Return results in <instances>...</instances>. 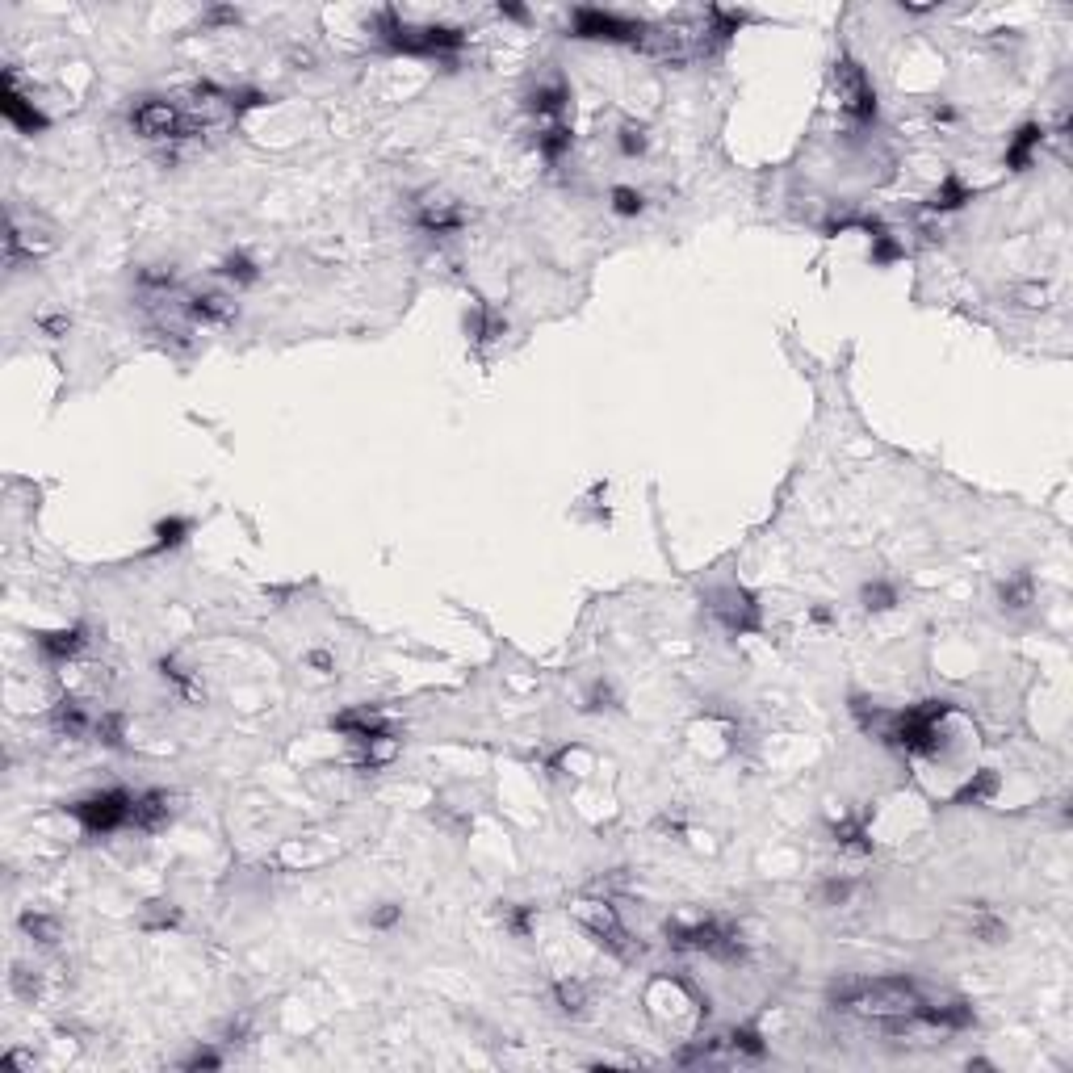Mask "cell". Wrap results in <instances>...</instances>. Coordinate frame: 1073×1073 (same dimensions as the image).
Returning <instances> with one entry per match:
<instances>
[{
	"instance_id": "cell-6",
	"label": "cell",
	"mask_w": 1073,
	"mask_h": 1073,
	"mask_svg": "<svg viewBox=\"0 0 1073 1073\" xmlns=\"http://www.w3.org/2000/svg\"><path fill=\"white\" fill-rule=\"evenodd\" d=\"M575 918H579V927L596 939V944L608 952V956H617L625 960V965H633V960L642 956V944L629 935V927L617 918V910H612L608 902H579L575 906Z\"/></svg>"
},
{
	"instance_id": "cell-14",
	"label": "cell",
	"mask_w": 1073,
	"mask_h": 1073,
	"mask_svg": "<svg viewBox=\"0 0 1073 1073\" xmlns=\"http://www.w3.org/2000/svg\"><path fill=\"white\" fill-rule=\"evenodd\" d=\"M51 730L59 738H72V742H84V738H93L97 730V717L80 705L76 696H63L55 700V709H51Z\"/></svg>"
},
{
	"instance_id": "cell-41",
	"label": "cell",
	"mask_w": 1073,
	"mask_h": 1073,
	"mask_svg": "<svg viewBox=\"0 0 1073 1073\" xmlns=\"http://www.w3.org/2000/svg\"><path fill=\"white\" fill-rule=\"evenodd\" d=\"M38 327H42V332H51V336H68L72 319H68V315H42V319H38Z\"/></svg>"
},
{
	"instance_id": "cell-31",
	"label": "cell",
	"mask_w": 1073,
	"mask_h": 1073,
	"mask_svg": "<svg viewBox=\"0 0 1073 1073\" xmlns=\"http://www.w3.org/2000/svg\"><path fill=\"white\" fill-rule=\"evenodd\" d=\"M998 793V776L994 772H977L973 780H965V788L956 793V805H981Z\"/></svg>"
},
{
	"instance_id": "cell-2",
	"label": "cell",
	"mask_w": 1073,
	"mask_h": 1073,
	"mask_svg": "<svg viewBox=\"0 0 1073 1073\" xmlns=\"http://www.w3.org/2000/svg\"><path fill=\"white\" fill-rule=\"evenodd\" d=\"M126 118H130V130L147 143H185L193 135H202V130H210L206 118L189 114L181 101H168V97H139Z\"/></svg>"
},
{
	"instance_id": "cell-30",
	"label": "cell",
	"mask_w": 1073,
	"mask_h": 1073,
	"mask_svg": "<svg viewBox=\"0 0 1073 1073\" xmlns=\"http://www.w3.org/2000/svg\"><path fill=\"white\" fill-rule=\"evenodd\" d=\"M617 151H621L625 160L646 156V151H650V130H646L642 122H621V130H617Z\"/></svg>"
},
{
	"instance_id": "cell-10",
	"label": "cell",
	"mask_w": 1073,
	"mask_h": 1073,
	"mask_svg": "<svg viewBox=\"0 0 1073 1073\" xmlns=\"http://www.w3.org/2000/svg\"><path fill=\"white\" fill-rule=\"evenodd\" d=\"M524 109L541 122H566V109H571V84L562 76H545L537 80L529 93H524Z\"/></svg>"
},
{
	"instance_id": "cell-9",
	"label": "cell",
	"mask_w": 1073,
	"mask_h": 1073,
	"mask_svg": "<svg viewBox=\"0 0 1073 1073\" xmlns=\"http://www.w3.org/2000/svg\"><path fill=\"white\" fill-rule=\"evenodd\" d=\"M177 311L193 323V327H231L239 319V306L231 290L218 286H202V290H185L177 298Z\"/></svg>"
},
{
	"instance_id": "cell-1",
	"label": "cell",
	"mask_w": 1073,
	"mask_h": 1073,
	"mask_svg": "<svg viewBox=\"0 0 1073 1073\" xmlns=\"http://www.w3.org/2000/svg\"><path fill=\"white\" fill-rule=\"evenodd\" d=\"M663 935H667L671 952L709 956V960H717V965H742V960L751 956V944H747V935H742V927L730 923V918H717V914L671 918V923L663 927Z\"/></svg>"
},
{
	"instance_id": "cell-36",
	"label": "cell",
	"mask_w": 1073,
	"mask_h": 1073,
	"mask_svg": "<svg viewBox=\"0 0 1073 1073\" xmlns=\"http://www.w3.org/2000/svg\"><path fill=\"white\" fill-rule=\"evenodd\" d=\"M503 923H508V931L516 935V939H524L529 935V927H533V906H503Z\"/></svg>"
},
{
	"instance_id": "cell-12",
	"label": "cell",
	"mask_w": 1073,
	"mask_h": 1073,
	"mask_svg": "<svg viewBox=\"0 0 1073 1073\" xmlns=\"http://www.w3.org/2000/svg\"><path fill=\"white\" fill-rule=\"evenodd\" d=\"M172 818H177V793H168V788H147V793H135V818H130L135 830H143V835H160Z\"/></svg>"
},
{
	"instance_id": "cell-3",
	"label": "cell",
	"mask_w": 1073,
	"mask_h": 1073,
	"mask_svg": "<svg viewBox=\"0 0 1073 1073\" xmlns=\"http://www.w3.org/2000/svg\"><path fill=\"white\" fill-rule=\"evenodd\" d=\"M403 214H407V227L428 235V239H453V235H462L470 227L466 206L457 202V197H449L445 189H420V193H411Z\"/></svg>"
},
{
	"instance_id": "cell-5",
	"label": "cell",
	"mask_w": 1073,
	"mask_h": 1073,
	"mask_svg": "<svg viewBox=\"0 0 1073 1073\" xmlns=\"http://www.w3.org/2000/svg\"><path fill=\"white\" fill-rule=\"evenodd\" d=\"M68 814L84 826V835H114V830L130 826L135 818V793H126V788H97V793L80 797L68 805Z\"/></svg>"
},
{
	"instance_id": "cell-40",
	"label": "cell",
	"mask_w": 1073,
	"mask_h": 1073,
	"mask_svg": "<svg viewBox=\"0 0 1073 1073\" xmlns=\"http://www.w3.org/2000/svg\"><path fill=\"white\" fill-rule=\"evenodd\" d=\"M239 21V9H206L202 26H235Z\"/></svg>"
},
{
	"instance_id": "cell-28",
	"label": "cell",
	"mask_w": 1073,
	"mask_h": 1073,
	"mask_svg": "<svg viewBox=\"0 0 1073 1073\" xmlns=\"http://www.w3.org/2000/svg\"><path fill=\"white\" fill-rule=\"evenodd\" d=\"M93 742H101L105 751H122L126 747V717L122 713H101L97 717V730H93Z\"/></svg>"
},
{
	"instance_id": "cell-23",
	"label": "cell",
	"mask_w": 1073,
	"mask_h": 1073,
	"mask_svg": "<svg viewBox=\"0 0 1073 1073\" xmlns=\"http://www.w3.org/2000/svg\"><path fill=\"white\" fill-rule=\"evenodd\" d=\"M156 671H160V680H164L172 692H177V696H185V700H206V688L197 684V675L185 671L177 659H160Z\"/></svg>"
},
{
	"instance_id": "cell-21",
	"label": "cell",
	"mask_w": 1073,
	"mask_h": 1073,
	"mask_svg": "<svg viewBox=\"0 0 1073 1073\" xmlns=\"http://www.w3.org/2000/svg\"><path fill=\"white\" fill-rule=\"evenodd\" d=\"M969 935L977 939V944H990V948H994V944H1002V939L1011 935V927H1006V918H1002L998 910H990V906H981V902H977V906L969 910Z\"/></svg>"
},
{
	"instance_id": "cell-11",
	"label": "cell",
	"mask_w": 1073,
	"mask_h": 1073,
	"mask_svg": "<svg viewBox=\"0 0 1073 1073\" xmlns=\"http://www.w3.org/2000/svg\"><path fill=\"white\" fill-rule=\"evenodd\" d=\"M84 646H89V633H84V625H68V629H42L34 633V650L47 659L51 667H68L76 663Z\"/></svg>"
},
{
	"instance_id": "cell-33",
	"label": "cell",
	"mask_w": 1073,
	"mask_h": 1073,
	"mask_svg": "<svg viewBox=\"0 0 1073 1073\" xmlns=\"http://www.w3.org/2000/svg\"><path fill=\"white\" fill-rule=\"evenodd\" d=\"M403 923V906L399 902H378V906H369V914H365V927L369 931H394Z\"/></svg>"
},
{
	"instance_id": "cell-8",
	"label": "cell",
	"mask_w": 1073,
	"mask_h": 1073,
	"mask_svg": "<svg viewBox=\"0 0 1073 1073\" xmlns=\"http://www.w3.org/2000/svg\"><path fill=\"white\" fill-rule=\"evenodd\" d=\"M709 612H713V621L734 633V638H742V633H755L763 625V612H759V600L751 596L747 587H738V583H721L713 587L709 596H705Z\"/></svg>"
},
{
	"instance_id": "cell-19",
	"label": "cell",
	"mask_w": 1073,
	"mask_h": 1073,
	"mask_svg": "<svg viewBox=\"0 0 1073 1073\" xmlns=\"http://www.w3.org/2000/svg\"><path fill=\"white\" fill-rule=\"evenodd\" d=\"M218 281H227L231 290H248L260 281V265L248 256V252H227L223 260H218V269H214Z\"/></svg>"
},
{
	"instance_id": "cell-18",
	"label": "cell",
	"mask_w": 1073,
	"mask_h": 1073,
	"mask_svg": "<svg viewBox=\"0 0 1073 1073\" xmlns=\"http://www.w3.org/2000/svg\"><path fill=\"white\" fill-rule=\"evenodd\" d=\"M1036 604V579L1027 571H1015L998 583V608L1002 612H1027Z\"/></svg>"
},
{
	"instance_id": "cell-35",
	"label": "cell",
	"mask_w": 1073,
	"mask_h": 1073,
	"mask_svg": "<svg viewBox=\"0 0 1073 1073\" xmlns=\"http://www.w3.org/2000/svg\"><path fill=\"white\" fill-rule=\"evenodd\" d=\"M193 529L189 520H181V516H172V520H160V529H156V550H172V545H181L185 541V533Z\"/></svg>"
},
{
	"instance_id": "cell-27",
	"label": "cell",
	"mask_w": 1073,
	"mask_h": 1073,
	"mask_svg": "<svg viewBox=\"0 0 1073 1073\" xmlns=\"http://www.w3.org/2000/svg\"><path fill=\"white\" fill-rule=\"evenodd\" d=\"M965 202H973V193H969L965 185H960L956 177H948L944 185H939V189L927 197V210H931V214H944V210H960Z\"/></svg>"
},
{
	"instance_id": "cell-16",
	"label": "cell",
	"mask_w": 1073,
	"mask_h": 1073,
	"mask_svg": "<svg viewBox=\"0 0 1073 1073\" xmlns=\"http://www.w3.org/2000/svg\"><path fill=\"white\" fill-rule=\"evenodd\" d=\"M1040 143H1044V126L1040 122H1027V126H1019L1015 135H1011V143H1006V168H1015V172H1027L1036 164V151H1040Z\"/></svg>"
},
{
	"instance_id": "cell-17",
	"label": "cell",
	"mask_w": 1073,
	"mask_h": 1073,
	"mask_svg": "<svg viewBox=\"0 0 1073 1073\" xmlns=\"http://www.w3.org/2000/svg\"><path fill=\"white\" fill-rule=\"evenodd\" d=\"M466 332H470V344L487 348V344H499L508 336V319H503V311H495V306H478L474 315H466Z\"/></svg>"
},
{
	"instance_id": "cell-42",
	"label": "cell",
	"mask_w": 1073,
	"mask_h": 1073,
	"mask_svg": "<svg viewBox=\"0 0 1073 1073\" xmlns=\"http://www.w3.org/2000/svg\"><path fill=\"white\" fill-rule=\"evenodd\" d=\"M495 13H499V17H508V21H529V9H520V5H499Z\"/></svg>"
},
{
	"instance_id": "cell-4",
	"label": "cell",
	"mask_w": 1073,
	"mask_h": 1073,
	"mask_svg": "<svg viewBox=\"0 0 1073 1073\" xmlns=\"http://www.w3.org/2000/svg\"><path fill=\"white\" fill-rule=\"evenodd\" d=\"M571 38H587V42H621V47H650L654 30L638 17H621V13H608V9H591V5H579L571 9Z\"/></svg>"
},
{
	"instance_id": "cell-13",
	"label": "cell",
	"mask_w": 1073,
	"mask_h": 1073,
	"mask_svg": "<svg viewBox=\"0 0 1073 1073\" xmlns=\"http://www.w3.org/2000/svg\"><path fill=\"white\" fill-rule=\"evenodd\" d=\"M0 109H5L9 126H17L21 135H38V130H47V118L38 114V105H34L26 93L17 89V76H13V68L5 72V84H0Z\"/></svg>"
},
{
	"instance_id": "cell-29",
	"label": "cell",
	"mask_w": 1073,
	"mask_h": 1073,
	"mask_svg": "<svg viewBox=\"0 0 1073 1073\" xmlns=\"http://www.w3.org/2000/svg\"><path fill=\"white\" fill-rule=\"evenodd\" d=\"M835 843L843 851H860V856H868L872 851V839H868V822L864 818H843L835 826Z\"/></svg>"
},
{
	"instance_id": "cell-38",
	"label": "cell",
	"mask_w": 1073,
	"mask_h": 1073,
	"mask_svg": "<svg viewBox=\"0 0 1073 1073\" xmlns=\"http://www.w3.org/2000/svg\"><path fill=\"white\" fill-rule=\"evenodd\" d=\"M612 705H617V692H612L604 680H600V684H591V692H587V709H591V713H600V709H612Z\"/></svg>"
},
{
	"instance_id": "cell-34",
	"label": "cell",
	"mask_w": 1073,
	"mask_h": 1073,
	"mask_svg": "<svg viewBox=\"0 0 1073 1073\" xmlns=\"http://www.w3.org/2000/svg\"><path fill=\"white\" fill-rule=\"evenodd\" d=\"M851 893H856V881H851V877H826L818 885V902L822 906H847Z\"/></svg>"
},
{
	"instance_id": "cell-37",
	"label": "cell",
	"mask_w": 1073,
	"mask_h": 1073,
	"mask_svg": "<svg viewBox=\"0 0 1073 1073\" xmlns=\"http://www.w3.org/2000/svg\"><path fill=\"white\" fill-rule=\"evenodd\" d=\"M302 667H311V671H319V675H332L336 671V654L332 650H323V646H311L302 654Z\"/></svg>"
},
{
	"instance_id": "cell-25",
	"label": "cell",
	"mask_w": 1073,
	"mask_h": 1073,
	"mask_svg": "<svg viewBox=\"0 0 1073 1073\" xmlns=\"http://www.w3.org/2000/svg\"><path fill=\"white\" fill-rule=\"evenodd\" d=\"M721 1048H730L734 1057H747V1061H763V1057H768V1040H763L755 1027H734V1032L721 1036Z\"/></svg>"
},
{
	"instance_id": "cell-20",
	"label": "cell",
	"mask_w": 1073,
	"mask_h": 1073,
	"mask_svg": "<svg viewBox=\"0 0 1073 1073\" xmlns=\"http://www.w3.org/2000/svg\"><path fill=\"white\" fill-rule=\"evenodd\" d=\"M554 1006L558 1011L566 1015V1019H583L587 1011H591V990H587V981H579V977H562V981H554Z\"/></svg>"
},
{
	"instance_id": "cell-39",
	"label": "cell",
	"mask_w": 1073,
	"mask_h": 1073,
	"mask_svg": "<svg viewBox=\"0 0 1073 1073\" xmlns=\"http://www.w3.org/2000/svg\"><path fill=\"white\" fill-rule=\"evenodd\" d=\"M218 1065H223V1057H218L214 1048H197L193 1057L181 1061V1069H218Z\"/></svg>"
},
{
	"instance_id": "cell-26",
	"label": "cell",
	"mask_w": 1073,
	"mask_h": 1073,
	"mask_svg": "<svg viewBox=\"0 0 1073 1073\" xmlns=\"http://www.w3.org/2000/svg\"><path fill=\"white\" fill-rule=\"evenodd\" d=\"M646 206H650L646 193L633 189V185H612V193H608V210L617 214V218H642Z\"/></svg>"
},
{
	"instance_id": "cell-24",
	"label": "cell",
	"mask_w": 1073,
	"mask_h": 1073,
	"mask_svg": "<svg viewBox=\"0 0 1073 1073\" xmlns=\"http://www.w3.org/2000/svg\"><path fill=\"white\" fill-rule=\"evenodd\" d=\"M897 604H902V587L889 583V579H868L860 587V608L864 612H889Z\"/></svg>"
},
{
	"instance_id": "cell-32",
	"label": "cell",
	"mask_w": 1073,
	"mask_h": 1073,
	"mask_svg": "<svg viewBox=\"0 0 1073 1073\" xmlns=\"http://www.w3.org/2000/svg\"><path fill=\"white\" fill-rule=\"evenodd\" d=\"M9 990H13L21 1002H30V1006H34V998L42 994V977H38V969H30V965H13V973H9Z\"/></svg>"
},
{
	"instance_id": "cell-15",
	"label": "cell",
	"mask_w": 1073,
	"mask_h": 1073,
	"mask_svg": "<svg viewBox=\"0 0 1073 1073\" xmlns=\"http://www.w3.org/2000/svg\"><path fill=\"white\" fill-rule=\"evenodd\" d=\"M533 147H537V156H541L545 164H562L566 156H571V147H575V130H571V122H541Z\"/></svg>"
},
{
	"instance_id": "cell-7",
	"label": "cell",
	"mask_w": 1073,
	"mask_h": 1073,
	"mask_svg": "<svg viewBox=\"0 0 1073 1073\" xmlns=\"http://www.w3.org/2000/svg\"><path fill=\"white\" fill-rule=\"evenodd\" d=\"M830 80H835L839 109H843L851 122H856V126H872V122H877V89H872L868 72L860 68L856 59H839L835 72H830Z\"/></svg>"
},
{
	"instance_id": "cell-22",
	"label": "cell",
	"mask_w": 1073,
	"mask_h": 1073,
	"mask_svg": "<svg viewBox=\"0 0 1073 1073\" xmlns=\"http://www.w3.org/2000/svg\"><path fill=\"white\" fill-rule=\"evenodd\" d=\"M17 927L26 931L34 944H42V948H55L59 939H63V923H59V918H51V914H42V910H21Z\"/></svg>"
}]
</instances>
